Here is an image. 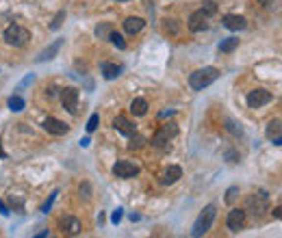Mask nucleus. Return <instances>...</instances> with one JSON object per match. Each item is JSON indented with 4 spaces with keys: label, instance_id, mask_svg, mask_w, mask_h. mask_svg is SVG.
Segmentation results:
<instances>
[{
    "label": "nucleus",
    "instance_id": "nucleus-1",
    "mask_svg": "<svg viewBox=\"0 0 282 238\" xmlns=\"http://www.w3.org/2000/svg\"><path fill=\"white\" fill-rule=\"evenodd\" d=\"M219 78V69L217 67H202L198 72H193L189 76V87L193 91H202L209 85H213Z\"/></svg>",
    "mask_w": 282,
    "mask_h": 238
},
{
    "label": "nucleus",
    "instance_id": "nucleus-21",
    "mask_svg": "<svg viewBox=\"0 0 282 238\" xmlns=\"http://www.w3.org/2000/svg\"><path fill=\"white\" fill-rule=\"evenodd\" d=\"M206 18H211V15H215L217 13V4H215V0H204L202 2V9H200Z\"/></svg>",
    "mask_w": 282,
    "mask_h": 238
},
{
    "label": "nucleus",
    "instance_id": "nucleus-36",
    "mask_svg": "<svg viewBox=\"0 0 282 238\" xmlns=\"http://www.w3.org/2000/svg\"><path fill=\"white\" fill-rule=\"evenodd\" d=\"M280 206H276V208H274V216H276V219H280Z\"/></svg>",
    "mask_w": 282,
    "mask_h": 238
},
{
    "label": "nucleus",
    "instance_id": "nucleus-22",
    "mask_svg": "<svg viewBox=\"0 0 282 238\" xmlns=\"http://www.w3.org/2000/svg\"><path fill=\"white\" fill-rule=\"evenodd\" d=\"M280 124H282L280 119L269 121V126H267V136H269V139H274V136H280Z\"/></svg>",
    "mask_w": 282,
    "mask_h": 238
},
{
    "label": "nucleus",
    "instance_id": "nucleus-6",
    "mask_svg": "<svg viewBox=\"0 0 282 238\" xmlns=\"http://www.w3.org/2000/svg\"><path fill=\"white\" fill-rule=\"evenodd\" d=\"M139 165L130 163V160H118V163L113 165V175L115 178H122V180H128V178H135V175H139Z\"/></svg>",
    "mask_w": 282,
    "mask_h": 238
},
{
    "label": "nucleus",
    "instance_id": "nucleus-37",
    "mask_svg": "<svg viewBox=\"0 0 282 238\" xmlns=\"http://www.w3.org/2000/svg\"><path fill=\"white\" fill-rule=\"evenodd\" d=\"M4 156H7V151L2 150V141H0V158H4Z\"/></svg>",
    "mask_w": 282,
    "mask_h": 238
},
{
    "label": "nucleus",
    "instance_id": "nucleus-29",
    "mask_svg": "<svg viewBox=\"0 0 282 238\" xmlns=\"http://www.w3.org/2000/svg\"><path fill=\"white\" fill-rule=\"evenodd\" d=\"M228 130H230V132H233V134H243V128H241V124H236V121H228Z\"/></svg>",
    "mask_w": 282,
    "mask_h": 238
},
{
    "label": "nucleus",
    "instance_id": "nucleus-13",
    "mask_svg": "<svg viewBox=\"0 0 282 238\" xmlns=\"http://www.w3.org/2000/svg\"><path fill=\"white\" fill-rule=\"evenodd\" d=\"M113 128L118 130V132H122L124 136H133L135 132H137V128H135V124H130L126 117H122V115H118V117L113 119Z\"/></svg>",
    "mask_w": 282,
    "mask_h": 238
},
{
    "label": "nucleus",
    "instance_id": "nucleus-7",
    "mask_svg": "<svg viewBox=\"0 0 282 238\" xmlns=\"http://www.w3.org/2000/svg\"><path fill=\"white\" fill-rule=\"evenodd\" d=\"M269 102H271V93L267 89H254V91H250V95H248L250 108H260V106H265Z\"/></svg>",
    "mask_w": 282,
    "mask_h": 238
},
{
    "label": "nucleus",
    "instance_id": "nucleus-32",
    "mask_svg": "<svg viewBox=\"0 0 282 238\" xmlns=\"http://www.w3.org/2000/svg\"><path fill=\"white\" fill-rule=\"evenodd\" d=\"M141 143H143V139H141V136H137V132H135V134H133V141H130V150L141 148Z\"/></svg>",
    "mask_w": 282,
    "mask_h": 238
},
{
    "label": "nucleus",
    "instance_id": "nucleus-8",
    "mask_svg": "<svg viewBox=\"0 0 282 238\" xmlns=\"http://www.w3.org/2000/svg\"><path fill=\"white\" fill-rule=\"evenodd\" d=\"M228 230L230 232H239V230H243V225H245V210H241V208H233L228 212Z\"/></svg>",
    "mask_w": 282,
    "mask_h": 238
},
{
    "label": "nucleus",
    "instance_id": "nucleus-3",
    "mask_svg": "<svg viewBox=\"0 0 282 238\" xmlns=\"http://www.w3.org/2000/svg\"><path fill=\"white\" fill-rule=\"evenodd\" d=\"M28 39H31V33L26 28L18 26V24H13V26L4 30V42H7V45H13V48H22Z\"/></svg>",
    "mask_w": 282,
    "mask_h": 238
},
{
    "label": "nucleus",
    "instance_id": "nucleus-26",
    "mask_svg": "<svg viewBox=\"0 0 282 238\" xmlns=\"http://www.w3.org/2000/svg\"><path fill=\"white\" fill-rule=\"evenodd\" d=\"M236 197H239V186H230V189L226 191V201H228V204H233Z\"/></svg>",
    "mask_w": 282,
    "mask_h": 238
},
{
    "label": "nucleus",
    "instance_id": "nucleus-9",
    "mask_svg": "<svg viewBox=\"0 0 282 238\" xmlns=\"http://www.w3.org/2000/svg\"><path fill=\"white\" fill-rule=\"evenodd\" d=\"M44 130L46 132H50V134H57V136H61V134H68L70 132V128L63 124L61 119H57V117H46L44 119Z\"/></svg>",
    "mask_w": 282,
    "mask_h": 238
},
{
    "label": "nucleus",
    "instance_id": "nucleus-25",
    "mask_svg": "<svg viewBox=\"0 0 282 238\" xmlns=\"http://www.w3.org/2000/svg\"><path fill=\"white\" fill-rule=\"evenodd\" d=\"M63 20H65V11H59L57 15H54V20H52V24H50V28H52V30H59V28H61V24H63Z\"/></svg>",
    "mask_w": 282,
    "mask_h": 238
},
{
    "label": "nucleus",
    "instance_id": "nucleus-10",
    "mask_svg": "<svg viewBox=\"0 0 282 238\" xmlns=\"http://www.w3.org/2000/svg\"><path fill=\"white\" fill-rule=\"evenodd\" d=\"M206 15L202 13V11H195V13H191L189 15V22H187V26H189V30L191 33H202V30H206L209 28V24H206Z\"/></svg>",
    "mask_w": 282,
    "mask_h": 238
},
{
    "label": "nucleus",
    "instance_id": "nucleus-24",
    "mask_svg": "<svg viewBox=\"0 0 282 238\" xmlns=\"http://www.w3.org/2000/svg\"><path fill=\"white\" fill-rule=\"evenodd\" d=\"M111 24H100L98 28H95V35H98L100 39H109V35H111Z\"/></svg>",
    "mask_w": 282,
    "mask_h": 238
},
{
    "label": "nucleus",
    "instance_id": "nucleus-14",
    "mask_svg": "<svg viewBox=\"0 0 282 238\" xmlns=\"http://www.w3.org/2000/svg\"><path fill=\"white\" fill-rule=\"evenodd\" d=\"M180 178H183V169L180 167H169V169H165L163 171V175H161V182H163L165 186H169V184H176Z\"/></svg>",
    "mask_w": 282,
    "mask_h": 238
},
{
    "label": "nucleus",
    "instance_id": "nucleus-11",
    "mask_svg": "<svg viewBox=\"0 0 282 238\" xmlns=\"http://www.w3.org/2000/svg\"><path fill=\"white\" fill-rule=\"evenodd\" d=\"M59 225H61L63 234H70V236H76L78 232H80V221L76 219V216L65 215V216H61V219H59Z\"/></svg>",
    "mask_w": 282,
    "mask_h": 238
},
{
    "label": "nucleus",
    "instance_id": "nucleus-30",
    "mask_svg": "<svg viewBox=\"0 0 282 238\" xmlns=\"http://www.w3.org/2000/svg\"><path fill=\"white\" fill-rule=\"evenodd\" d=\"M57 195H59V191H54V193L48 197V201H46V204H44L42 212H50V208H52V204H54V199H57Z\"/></svg>",
    "mask_w": 282,
    "mask_h": 238
},
{
    "label": "nucleus",
    "instance_id": "nucleus-34",
    "mask_svg": "<svg viewBox=\"0 0 282 238\" xmlns=\"http://www.w3.org/2000/svg\"><path fill=\"white\" fill-rule=\"evenodd\" d=\"M54 93H57V87H48V89H46V95H50V98H52Z\"/></svg>",
    "mask_w": 282,
    "mask_h": 238
},
{
    "label": "nucleus",
    "instance_id": "nucleus-4",
    "mask_svg": "<svg viewBox=\"0 0 282 238\" xmlns=\"http://www.w3.org/2000/svg\"><path fill=\"white\" fill-rule=\"evenodd\" d=\"M178 134V126L174 124V121H169V124H163L161 128L157 130V134L152 136V145L154 148H167L169 139H174V136Z\"/></svg>",
    "mask_w": 282,
    "mask_h": 238
},
{
    "label": "nucleus",
    "instance_id": "nucleus-18",
    "mask_svg": "<svg viewBox=\"0 0 282 238\" xmlns=\"http://www.w3.org/2000/svg\"><path fill=\"white\" fill-rule=\"evenodd\" d=\"M130 113L137 115V117H143V115L148 113V102H145L143 98H135L133 102H130Z\"/></svg>",
    "mask_w": 282,
    "mask_h": 238
},
{
    "label": "nucleus",
    "instance_id": "nucleus-19",
    "mask_svg": "<svg viewBox=\"0 0 282 238\" xmlns=\"http://www.w3.org/2000/svg\"><path fill=\"white\" fill-rule=\"evenodd\" d=\"M235 48H239V37H228V39H221V43H219V52L228 54V52H233Z\"/></svg>",
    "mask_w": 282,
    "mask_h": 238
},
{
    "label": "nucleus",
    "instance_id": "nucleus-31",
    "mask_svg": "<svg viewBox=\"0 0 282 238\" xmlns=\"http://www.w3.org/2000/svg\"><path fill=\"white\" fill-rule=\"evenodd\" d=\"M80 195H83L85 199H89V197H92V186H89L87 182H85V184H80Z\"/></svg>",
    "mask_w": 282,
    "mask_h": 238
},
{
    "label": "nucleus",
    "instance_id": "nucleus-17",
    "mask_svg": "<svg viewBox=\"0 0 282 238\" xmlns=\"http://www.w3.org/2000/svg\"><path fill=\"white\" fill-rule=\"evenodd\" d=\"M61 45H63V39H57V42H54L52 45H50V48H46V50H44L42 54H39V57H37V61H39V63H44V61H50V59H54V54H57L59 50H61Z\"/></svg>",
    "mask_w": 282,
    "mask_h": 238
},
{
    "label": "nucleus",
    "instance_id": "nucleus-39",
    "mask_svg": "<svg viewBox=\"0 0 282 238\" xmlns=\"http://www.w3.org/2000/svg\"><path fill=\"white\" fill-rule=\"evenodd\" d=\"M118 2H128V0H118Z\"/></svg>",
    "mask_w": 282,
    "mask_h": 238
},
{
    "label": "nucleus",
    "instance_id": "nucleus-23",
    "mask_svg": "<svg viewBox=\"0 0 282 238\" xmlns=\"http://www.w3.org/2000/svg\"><path fill=\"white\" fill-rule=\"evenodd\" d=\"M109 39H111V43H113L115 48H119V50H126V42H124V37H122V35H119V33H113V30H111Z\"/></svg>",
    "mask_w": 282,
    "mask_h": 238
},
{
    "label": "nucleus",
    "instance_id": "nucleus-5",
    "mask_svg": "<svg viewBox=\"0 0 282 238\" xmlns=\"http://www.w3.org/2000/svg\"><path fill=\"white\" fill-rule=\"evenodd\" d=\"M78 98H80V93H78L76 87H65V89H61V104H63V108L68 110L70 115H76V110H78Z\"/></svg>",
    "mask_w": 282,
    "mask_h": 238
},
{
    "label": "nucleus",
    "instance_id": "nucleus-38",
    "mask_svg": "<svg viewBox=\"0 0 282 238\" xmlns=\"http://www.w3.org/2000/svg\"><path fill=\"white\" fill-rule=\"evenodd\" d=\"M258 2H260V4H271L274 0H258Z\"/></svg>",
    "mask_w": 282,
    "mask_h": 238
},
{
    "label": "nucleus",
    "instance_id": "nucleus-20",
    "mask_svg": "<svg viewBox=\"0 0 282 238\" xmlns=\"http://www.w3.org/2000/svg\"><path fill=\"white\" fill-rule=\"evenodd\" d=\"M24 100L20 98V95H11V98H9V110H11V113H20V110H24Z\"/></svg>",
    "mask_w": 282,
    "mask_h": 238
},
{
    "label": "nucleus",
    "instance_id": "nucleus-33",
    "mask_svg": "<svg viewBox=\"0 0 282 238\" xmlns=\"http://www.w3.org/2000/svg\"><path fill=\"white\" fill-rule=\"evenodd\" d=\"M0 212H2L4 216H9V215H11V212H9V208H7V206L2 204V199H0Z\"/></svg>",
    "mask_w": 282,
    "mask_h": 238
},
{
    "label": "nucleus",
    "instance_id": "nucleus-28",
    "mask_svg": "<svg viewBox=\"0 0 282 238\" xmlns=\"http://www.w3.org/2000/svg\"><path fill=\"white\" fill-rule=\"evenodd\" d=\"M122 216H124V208H115V210H113V215H111V223L118 225L119 221H122Z\"/></svg>",
    "mask_w": 282,
    "mask_h": 238
},
{
    "label": "nucleus",
    "instance_id": "nucleus-27",
    "mask_svg": "<svg viewBox=\"0 0 282 238\" xmlns=\"http://www.w3.org/2000/svg\"><path fill=\"white\" fill-rule=\"evenodd\" d=\"M98 121H100V115L94 113L92 117H89V121H87V132H94V130L98 128Z\"/></svg>",
    "mask_w": 282,
    "mask_h": 238
},
{
    "label": "nucleus",
    "instance_id": "nucleus-12",
    "mask_svg": "<svg viewBox=\"0 0 282 238\" xmlns=\"http://www.w3.org/2000/svg\"><path fill=\"white\" fill-rule=\"evenodd\" d=\"M221 24H224L228 30H243L248 26V20L243 18V15H235V13H228L224 15V20H221Z\"/></svg>",
    "mask_w": 282,
    "mask_h": 238
},
{
    "label": "nucleus",
    "instance_id": "nucleus-15",
    "mask_svg": "<svg viewBox=\"0 0 282 238\" xmlns=\"http://www.w3.org/2000/svg\"><path fill=\"white\" fill-rule=\"evenodd\" d=\"M145 26V20L143 18H135V15H130V18H126V22H124V30L128 35H135V33H139L141 28Z\"/></svg>",
    "mask_w": 282,
    "mask_h": 238
},
{
    "label": "nucleus",
    "instance_id": "nucleus-35",
    "mask_svg": "<svg viewBox=\"0 0 282 238\" xmlns=\"http://www.w3.org/2000/svg\"><path fill=\"white\" fill-rule=\"evenodd\" d=\"M89 143H92V141H89V139H87V136H85V139H83V141H80V148H89Z\"/></svg>",
    "mask_w": 282,
    "mask_h": 238
},
{
    "label": "nucleus",
    "instance_id": "nucleus-16",
    "mask_svg": "<svg viewBox=\"0 0 282 238\" xmlns=\"http://www.w3.org/2000/svg\"><path fill=\"white\" fill-rule=\"evenodd\" d=\"M100 69H102V76H104V80H115L119 74H122V67H119L118 63H102L100 65Z\"/></svg>",
    "mask_w": 282,
    "mask_h": 238
},
{
    "label": "nucleus",
    "instance_id": "nucleus-2",
    "mask_svg": "<svg viewBox=\"0 0 282 238\" xmlns=\"http://www.w3.org/2000/svg\"><path fill=\"white\" fill-rule=\"evenodd\" d=\"M215 215H217V208H215L213 204H211V206H206V208H204L202 212H200V216H198V219H195L193 230H191V236H204L206 232L211 230V225H213Z\"/></svg>",
    "mask_w": 282,
    "mask_h": 238
}]
</instances>
